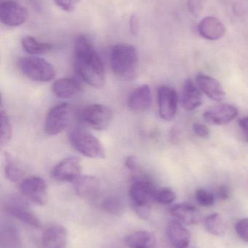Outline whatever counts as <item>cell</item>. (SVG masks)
Returning <instances> with one entry per match:
<instances>
[{
    "mask_svg": "<svg viewBox=\"0 0 248 248\" xmlns=\"http://www.w3.org/2000/svg\"><path fill=\"white\" fill-rule=\"evenodd\" d=\"M74 69L91 87L100 89L104 86L106 74L103 61L85 35L77 36L74 43Z\"/></svg>",
    "mask_w": 248,
    "mask_h": 248,
    "instance_id": "obj_1",
    "label": "cell"
},
{
    "mask_svg": "<svg viewBox=\"0 0 248 248\" xmlns=\"http://www.w3.org/2000/svg\"><path fill=\"white\" fill-rule=\"evenodd\" d=\"M138 56L136 48L128 44H118L112 48L110 64L112 71L118 78L132 80L138 71Z\"/></svg>",
    "mask_w": 248,
    "mask_h": 248,
    "instance_id": "obj_2",
    "label": "cell"
},
{
    "mask_svg": "<svg viewBox=\"0 0 248 248\" xmlns=\"http://www.w3.org/2000/svg\"><path fill=\"white\" fill-rule=\"evenodd\" d=\"M157 191L154 184L147 178H137L132 182L129 191L131 206L142 219L149 217Z\"/></svg>",
    "mask_w": 248,
    "mask_h": 248,
    "instance_id": "obj_3",
    "label": "cell"
},
{
    "mask_svg": "<svg viewBox=\"0 0 248 248\" xmlns=\"http://www.w3.org/2000/svg\"><path fill=\"white\" fill-rule=\"evenodd\" d=\"M68 140L73 147L85 157L104 158L106 153L101 142L87 130L74 128L68 134Z\"/></svg>",
    "mask_w": 248,
    "mask_h": 248,
    "instance_id": "obj_4",
    "label": "cell"
},
{
    "mask_svg": "<svg viewBox=\"0 0 248 248\" xmlns=\"http://www.w3.org/2000/svg\"><path fill=\"white\" fill-rule=\"evenodd\" d=\"M18 68L22 74L32 81L48 82L55 78V68L50 62L38 57H26L19 60Z\"/></svg>",
    "mask_w": 248,
    "mask_h": 248,
    "instance_id": "obj_5",
    "label": "cell"
},
{
    "mask_svg": "<svg viewBox=\"0 0 248 248\" xmlns=\"http://www.w3.org/2000/svg\"><path fill=\"white\" fill-rule=\"evenodd\" d=\"M112 119V110L103 105H90L83 109L81 113L82 122L98 131L106 129L110 125Z\"/></svg>",
    "mask_w": 248,
    "mask_h": 248,
    "instance_id": "obj_6",
    "label": "cell"
},
{
    "mask_svg": "<svg viewBox=\"0 0 248 248\" xmlns=\"http://www.w3.org/2000/svg\"><path fill=\"white\" fill-rule=\"evenodd\" d=\"M71 108L68 103H61L50 109L47 114L45 130L49 135H57L62 132L70 122Z\"/></svg>",
    "mask_w": 248,
    "mask_h": 248,
    "instance_id": "obj_7",
    "label": "cell"
},
{
    "mask_svg": "<svg viewBox=\"0 0 248 248\" xmlns=\"http://www.w3.org/2000/svg\"><path fill=\"white\" fill-rule=\"evenodd\" d=\"M20 191L23 196L37 205H45L48 198L45 181L39 176H30L23 179Z\"/></svg>",
    "mask_w": 248,
    "mask_h": 248,
    "instance_id": "obj_8",
    "label": "cell"
},
{
    "mask_svg": "<svg viewBox=\"0 0 248 248\" xmlns=\"http://www.w3.org/2000/svg\"><path fill=\"white\" fill-rule=\"evenodd\" d=\"M82 166L78 157H68L60 161L52 170V176L58 182H74L81 176Z\"/></svg>",
    "mask_w": 248,
    "mask_h": 248,
    "instance_id": "obj_9",
    "label": "cell"
},
{
    "mask_svg": "<svg viewBox=\"0 0 248 248\" xmlns=\"http://www.w3.org/2000/svg\"><path fill=\"white\" fill-rule=\"evenodd\" d=\"M27 10L14 1H5L0 5V20L3 24L10 27H16L23 24L27 20Z\"/></svg>",
    "mask_w": 248,
    "mask_h": 248,
    "instance_id": "obj_10",
    "label": "cell"
},
{
    "mask_svg": "<svg viewBox=\"0 0 248 248\" xmlns=\"http://www.w3.org/2000/svg\"><path fill=\"white\" fill-rule=\"evenodd\" d=\"M159 113L163 120H173L177 112L178 96L173 89L163 86L158 89Z\"/></svg>",
    "mask_w": 248,
    "mask_h": 248,
    "instance_id": "obj_11",
    "label": "cell"
},
{
    "mask_svg": "<svg viewBox=\"0 0 248 248\" xmlns=\"http://www.w3.org/2000/svg\"><path fill=\"white\" fill-rule=\"evenodd\" d=\"M238 116L237 108L231 105L221 104L214 106L204 113L205 120L212 125H225L232 122Z\"/></svg>",
    "mask_w": 248,
    "mask_h": 248,
    "instance_id": "obj_12",
    "label": "cell"
},
{
    "mask_svg": "<svg viewBox=\"0 0 248 248\" xmlns=\"http://www.w3.org/2000/svg\"><path fill=\"white\" fill-rule=\"evenodd\" d=\"M170 213L176 221L183 225H196L201 220L199 210L191 203L181 202L175 204L170 208Z\"/></svg>",
    "mask_w": 248,
    "mask_h": 248,
    "instance_id": "obj_13",
    "label": "cell"
},
{
    "mask_svg": "<svg viewBox=\"0 0 248 248\" xmlns=\"http://www.w3.org/2000/svg\"><path fill=\"white\" fill-rule=\"evenodd\" d=\"M152 102L151 89L147 84L138 87L130 94L128 106L130 110L141 113L149 108Z\"/></svg>",
    "mask_w": 248,
    "mask_h": 248,
    "instance_id": "obj_14",
    "label": "cell"
},
{
    "mask_svg": "<svg viewBox=\"0 0 248 248\" xmlns=\"http://www.w3.org/2000/svg\"><path fill=\"white\" fill-rule=\"evenodd\" d=\"M68 241V232L61 225L50 227L42 234V248H65Z\"/></svg>",
    "mask_w": 248,
    "mask_h": 248,
    "instance_id": "obj_15",
    "label": "cell"
},
{
    "mask_svg": "<svg viewBox=\"0 0 248 248\" xmlns=\"http://www.w3.org/2000/svg\"><path fill=\"white\" fill-rule=\"evenodd\" d=\"M166 234L170 244L174 248H187L191 241V234L189 230L178 221L168 223L166 229Z\"/></svg>",
    "mask_w": 248,
    "mask_h": 248,
    "instance_id": "obj_16",
    "label": "cell"
},
{
    "mask_svg": "<svg viewBox=\"0 0 248 248\" xmlns=\"http://www.w3.org/2000/svg\"><path fill=\"white\" fill-rule=\"evenodd\" d=\"M199 34L208 40H218L226 33V27L219 19L213 16L204 17L199 26Z\"/></svg>",
    "mask_w": 248,
    "mask_h": 248,
    "instance_id": "obj_17",
    "label": "cell"
},
{
    "mask_svg": "<svg viewBox=\"0 0 248 248\" xmlns=\"http://www.w3.org/2000/svg\"><path fill=\"white\" fill-rule=\"evenodd\" d=\"M4 210L9 215L27 225L35 228L40 227L39 218L23 203H20L19 202H12L6 205Z\"/></svg>",
    "mask_w": 248,
    "mask_h": 248,
    "instance_id": "obj_18",
    "label": "cell"
},
{
    "mask_svg": "<svg viewBox=\"0 0 248 248\" xmlns=\"http://www.w3.org/2000/svg\"><path fill=\"white\" fill-rule=\"evenodd\" d=\"M196 81L199 90L212 100L221 101L225 97L226 93L222 86L215 78L199 74L197 76Z\"/></svg>",
    "mask_w": 248,
    "mask_h": 248,
    "instance_id": "obj_19",
    "label": "cell"
},
{
    "mask_svg": "<svg viewBox=\"0 0 248 248\" xmlns=\"http://www.w3.org/2000/svg\"><path fill=\"white\" fill-rule=\"evenodd\" d=\"M182 106L187 111H192L198 108L202 103V94L201 90L191 79L185 81L182 96Z\"/></svg>",
    "mask_w": 248,
    "mask_h": 248,
    "instance_id": "obj_20",
    "label": "cell"
},
{
    "mask_svg": "<svg viewBox=\"0 0 248 248\" xmlns=\"http://www.w3.org/2000/svg\"><path fill=\"white\" fill-rule=\"evenodd\" d=\"M73 183L77 195L85 199H93L100 189V181L96 176H80Z\"/></svg>",
    "mask_w": 248,
    "mask_h": 248,
    "instance_id": "obj_21",
    "label": "cell"
},
{
    "mask_svg": "<svg viewBox=\"0 0 248 248\" xmlns=\"http://www.w3.org/2000/svg\"><path fill=\"white\" fill-rule=\"evenodd\" d=\"M52 89L56 97L61 99H69L81 92L82 86L76 78H63L55 81Z\"/></svg>",
    "mask_w": 248,
    "mask_h": 248,
    "instance_id": "obj_22",
    "label": "cell"
},
{
    "mask_svg": "<svg viewBox=\"0 0 248 248\" xmlns=\"http://www.w3.org/2000/svg\"><path fill=\"white\" fill-rule=\"evenodd\" d=\"M125 243L129 248H157V240L152 233L137 231L125 237Z\"/></svg>",
    "mask_w": 248,
    "mask_h": 248,
    "instance_id": "obj_23",
    "label": "cell"
},
{
    "mask_svg": "<svg viewBox=\"0 0 248 248\" xmlns=\"http://www.w3.org/2000/svg\"><path fill=\"white\" fill-rule=\"evenodd\" d=\"M0 248H22L21 239L16 227L11 224L1 226Z\"/></svg>",
    "mask_w": 248,
    "mask_h": 248,
    "instance_id": "obj_24",
    "label": "cell"
},
{
    "mask_svg": "<svg viewBox=\"0 0 248 248\" xmlns=\"http://www.w3.org/2000/svg\"><path fill=\"white\" fill-rule=\"evenodd\" d=\"M23 49L30 55H43L52 49V45L47 42H42L33 36H26L22 39Z\"/></svg>",
    "mask_w": 248,
    "mask_h": 248,
    "instance_id": "obj_25",
    "label": "cell"
},
{
    "mask_svg": "<svg viewBox=\"0 0 248 248\" xmlns=\"http://www.w3.org/2000/svg\"><path fill=\"white\" fill-rule=\"evenodd\" d=\"M204 227L208 232L216 237H223L227 232L225 223L218 214H211L205 217Z\"/></svg>",
    "mask_w": 248,
    "mask_h": 248,
    "instance_id": "obj_26",
    "label": "cell"
},
{
    "mask_svg": "<svg viewBox=\"0 0 248 248\" xmlns=\"http://www.w3.org/2000/svg\"><path fill=\"white\" fill-rule=\"evenodd\" d=\"M4 155V173L6 177L13 182L21 180L24 173L20 165L8 153H5Z\"/></svg>",
    "mask_w": 248,
    "mask_h": 248,
    "instance_id": "obj_27",
    "label": "cell"
},
{
    "mask_svg": "<svg viewBox=\"0 0 248 248\" xmlns=\"http://www.w3.org/2000/svg\"><path fill=\"white\" fill-rule=\"evenodd\" d=\"M102 208L106 212L114 215H119L123 211L124 204L122 201L116 197H109L102 201Z\"/></svg>",
    "mask_w": 248,
    "mask_h": 248,
    "instance_id": "obj_28",
    "label": "cell"
},
{
    "mask_svg": "<svg viewBox=\"0 0 248 248\" xmlns=\"http://www.w3.org/2000/svg\"><path fill=\"white\" fill-rule=\"evenodd\" d=\"M12 125L7 113L3 109L1 110V146L6 145L10 141L12 137Z\"/></svg>",
    "mask_w": 248,
    "mask_h": 248,
    "instance_id": "obj_29",
    "label": "cell"
},
{
    "mask_svg": "<svg viewBox=\"0 0 248 248\" xmlns=\"http://www.w3.org/2000/svg\"><path fill=\"white\" fill-rule=\"evenodd\" d=\"M176 199V195L171 189L164 188L157 191L155 195V202L162 205H170Z\"/></svg>",
    "mask_w": 248,
    "mask_h": 248,
    "instance_id": "obj_30",
    "label": "cell"
},
{
    "mask_svg": "<svg viewBox=\"0 0 248 248\" xmlns=\"http://www.w3.org/2000/svg\"><path fill=\"white\" fill-rule=\"evenodd\" d=\"M195 198L198 203L202 207H211L215 203L214 195L204 189H197Z\"/></svg>",
    "mask_w": 248,
    "mask_h": 248,
    "instance_id": "obj_31",
    "label": "cell"
},
{
    "mask_svg": "<svg viewBox=\"0 0 248 248\" xmlns=\"http://www.w3.org/2000/svg\"><path fill=\"white\" fill-rule=\"evenodd\" d=\"M236 233L240 239L248 243V218H242L234 225Z\"/></svg>",
    "mask_w": 248,
    "mask_h": 248,
    "instance_id": "obj_32",
    "label": "cell"
},
{
    "mask_svg": "<svg viewBox=\"0 0 248 248\" xmlns=\"http://www.w3.org/2000/svg\"><path fill=\"white\" fill-rule=\"evenodd\" d=\"M80 0H54L57 6L66 12H72Z\"/></svg>",
    "mask_w": 248,
    "mask_h": 248,
    "instance_id": "obj_33",
    "label": "cell"
},
{
    "mask_svg": "<svg viewBox=\"0 0 248 248\" xmlns=\"http://www.w3.org/2000/svg\"><path fill=\"white\" fill-rule=\"evenodd\" d=\"M187 7L191 14L195 17H198L202 13L201 0H187Z\"/></svg>",
    "mask_w": 248,
    "mask_h": 248,
    "instance_id": "obj_34",
    "label": "cell"
},
{
    "mask_svg": "<svg viewBox=\"0 0 248 248\" xmlns=\"http://www.w3.org/2000/svg\"><path fill=\"white\" fill-rule=\"evenodd\" d=\"M193 130L199 137H206L209 135V129L203 124L198 123L194 124Z\"/></svg>",
    "mask_w": 248,
    "mask_h": 248,
    "instance_id": "obj_35",
    "label": "cell"
},
{
    "mask_svg": "<svg viewBox=\"0 0 248 248\" xmlns=\"http://www.w3.org/2000/svg\"><path fill=\"white\" fill-rule=\"evenodd\" d=\"M130 30L132 34L136 35L138 31V19L136 15L132 14L130 19Z\"/></svg>",
    "mask_w": 248,
    "mask_h": 248,
    "instance_id": "obj_36",
    "label": "cell"
},
{
    "mask_svg": "<svg viewBox=\"0 0 248 248\" xmlns=\"http://www.w3.org/2000/svg\"><path fill=\"white\" fill-rule=\"evenodd\" d=\"M218 195L220 199L222 200V201H226V200L228 199L230 195V190L228 186H226V185H221L218 188Z\"/></svg>",
    "mask_w": 248,
    "mask_h": 248,
    "instance_id": "obj_37",
    "label": "cell"
},
{
    "mask_svg": "<svg viewBox=\"0 0 248 248\" xmlns=\"http://www.w3.org/2000/svg\"><path fill=\"white\" fill-rule=\"evenodd\" d=\"M125 166L131 170H135L138 168L136 158L133 156H129L127 157L125 159Z\"/></svg>",
    "mask_w": 248,
    "mask_h": 248,
    "instance_id": "obj_38",
    "label": "cell"
},
{
    "mask_svg": "<svg viewBox=\"0 0 248 248\" xmlns=\"http://www.w3.org/2000/svg\"><path fill=\"white\" fill-rule=\"evenodd\" d=\"M239 125L243 131V135L248 142V117L243 118L239 121Z\"/></svg>",
    "mask_w": 248,
    "mask_h": 248,
    "instance_id": "obj_39",
    "label": "cell"
}]
</instances>
